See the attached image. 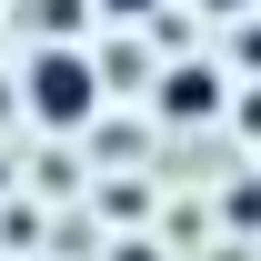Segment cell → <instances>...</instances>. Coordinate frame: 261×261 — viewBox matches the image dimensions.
<instances>
[{"label":"cell","mask_w":261,"mask_h":261,"mask_svg":"<svg viewBox=\"0 0 261 261\" xmlns=\"http://www.w3.org/2000/svg\"><path fill=\"white\" fill-rule=\"evenodd\" d=\"M91 100H100L91 61H70V50H40V61H31V111H40V121H81Z\"/></svg>","instance_id":"cell-1"},{"label":"cell","mask_w":261,"mask_h":261,"mask_svg":"<svg viewBox=\"0 0 261 261\" xmlns=\"http://www.w3.org/2000/svg\"><path fill=\"white\" fill-rule=\"evenodd\" d=\"M161 111H211V70H171V91H161Z\"/></svg>","instance_id":"cell-2"},{"label":"cell","mask_w":261,"mask_h":261,"mask_svg":"<svg viewBox=\"0 0 261 261\" xmlns=\"http://www.w3.org/2000/svg\"><path fill=\"white\" fill-rule=\"evenodd\" d=\"M111 10H151V0H111Z\"/></svg>","instance_id":"cell-3"}]
</instances>
